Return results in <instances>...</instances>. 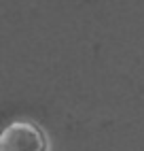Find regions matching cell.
Masks as SVG:
<instances>
[{
  "mask_svg": "<svg viewBox=\"0 0 144 151\" xmlns=\"http://www.w3.org/2000/svg\"><path fill=\"white\" fill-rule=\"evenodd\" d=\"M47 140L38 126L30 122H13L4 128L0 151H45Z\"/></svg>",
  "mask_w": 144,
  "mask_h": 151,
  "instance_id": "cell-1",
  "label": "cell"
}]
</instances>
